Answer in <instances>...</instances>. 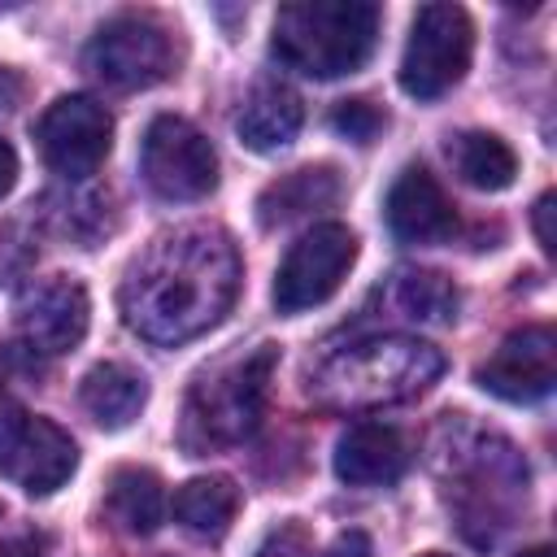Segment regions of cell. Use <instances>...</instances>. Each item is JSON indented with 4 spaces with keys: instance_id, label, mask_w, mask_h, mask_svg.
<instances>
[{
    "instance_id": "obj_1",
    "label": "cell",
    "mask_w": 557,
    "mask_h": 557,
    "mask_svg": "<svg viewBox=\"0 0 557 557\" xmlns=\"http://www.w3.org/2000/svg\"><path fill=\"white\" fill-rule=\"evenodd\" d=\"M239 292V252L222 226H178L157 235L126 270L117 305L135 335L183 344L218 326Z\"/></svg>"
},
{
    "instance_id": "obj_2",
    "label": "cell",
    "mask_w": 557,
    "mask_h": 557,
    "mask_svg": "<svg viewBox=\"0 0 557 557\" xmlns=\"http://www.w3.org/2000/svg\"><path fill=\"white\" fill-rule=\"evenodd\" d=\"M444 374L440 348L409 335H370L309 361L305 392L322 409H379L426 392Z\"/></svg>"
},
{
    "instance_id": "obj_3",
    "label": "cell",
    "mask_w": 557,
    "mask_h": 557,
    "mask_svg": "<svg viewBox=\"0 0 557 557\" xmlns=\"http://www.w3.org/2000/svg\"><path fill=\"white\" fill-rule=\"evenodd\" d=\"M379 44V4L366 0H300L274 13L270 52L309 78H339L370 61Z\"/></svg>"
},
{
    "instance_id": "obj_4",
    "label": "cell",
    "mask_w": 557,
    "mask_h": 557,
    "mask_svg": "<svg viewBox=\"0 0 557 557\" xmlns=\"http://www.w3.org/2000/svg\"><path fill=\"white\" fill-rule=\"evenodd\" d=\"M274 366H278V348L257 344L252 352L231 357L218 370L200 374L187 392V405H183L178 444L191 457H209L218 448L244 444L261 426Z\"/></svg>"
},
{
    "instance_id": "obj_5",
    "label": "cell",
    "mask_w": 557,
    "mask_h": 557,
    "mask_svg": "<svg viewBox=\"0 0 557 557\" xmlns=\"http://www.w3.org/2000/svg\"><path fill=\"white\" fill-rule=\"evenodd\" d=\"M474 52V26L461 4H422L409 26V44L400 57V87L413 100H440L453 91Z\"/></svg>"
},
{
    "instance_id": "obj_6",
    "label": "cell",
    "mask_w": 557,
    "mask_h": 557,
    "mask_svg": "<svg viewBox=\"0 0 557 557\" xmlns=\"http://www.w3.org/2000/svg\"><path fill=\"white\" fill-rule=\"evenodd\" d=\"M83 61L100 83H109L117 91H139V87L170 78L178 52H174V35L161 17L117 13L91 35Z\"/></svg>"
},
{
    "instance_id": "obj_7",
    "label": "cell",
    "mask_w": 557,
    "mask_h": 557,
    "mask_svg": "<svg viewBox=\"0 0 557 557\" xmlns=\"http://www.w3.org/2000/svg\"><path fill=\"white\" fill-rule=\"evenodd\" d=\"M74 440L57 422L17 405L0 383V474L30 496H48L74 474Z\"/></svg>"
},
{
    "instance_id": "obj_8",
    "label": "cell",
    "mask_w": 557,
    "mask_h": 557,
    "mask_svg": "<svg viewBox=\"0 0 557 557\" xmlns=\"http://www.w3.org/2000/svg\"><path fill=\"white\" fill-rule=\"evenodd\" d=\"M139 170H144V183L161 200H200L218 187L213 144L187 117H174V113H161L148 122Z\"/></svg>"
},
{
    "instance_id": "obj_9",
    "label": "cell",
    "mask_w": 557,
    "mask_h": 557,
    "mask_svg": "<svg viewBox=\"0 0 557 557\" xmlns=\"http://www.w3.org/2000/svg\"><path fill=\"white\" fill-rule=\"evenodd\" d=\"M352 261H357V235L344 222H322V226L305 231L287 248V257L274 274V309L305 313V309L331 300Z\"/></svg>"
},
{
    "instance_id": "obj_10",
    "label": "cell",
    "mask_w": 557,
    "mask_h": 557,
    "mask_svg": "<svg viewBox=\"0 0 557 557\" xmlns=\"http://www.w3.org/2000/svg\"><path fill=\"white\" fill-rule=\"evenodd\" d=\"M35 139L48 170H57L61 178H87L109 157L113 117L91 96H61L35 122Z\"/></svg>"
},
{
    "instance_id": "obj_11",
    "label": "cell",
    "mask_w": 557,
    "mask_h": 557,
    "mask_svg": "<svg viewBox=\"0 0 557 557\" xmlns=\"http://www.w3.org/2000/svg\"><path fill=\"white\" fill-rule=\"evenodd\" d=\"M474 379L483 392L513 405L544 400L557 383V331L548 322H535L505 335L500 348L474 370Z\"/></svg>"
},
{
    "instance_id": "obj_12",
    "label": "cell",
    "mask_w": 557,
    "mask_h": 557,
    "mask_svg": "<svg viewBox=\"0 0 557 557\" xmlns=\"http://www.w3.org/2000/svg\"><path fill=\"white\" fill-rule=\"evenodd\" d=\"M87 318H91V305H87L83 283L61 278V274L26 287L13 313L17 339L39 357H61L78 348V339L87 335Z\"/></svg>"
},
{
    "instance_id": "obj_13",
    "label": "cell",
    "mask_w": 557,
    "mask_h": 557,
    "mask_svg": "<svg viewBox=\"0 0 557 557\" xmlns=\"http://www.w3.org/2000/svg\"><path fill=\"white\" fill-rule=\"evenodd\" d=\"M387 231L400 244H444L457 231V209L431 170L409 165L387 191Z\"/></svg>"
},
{
    "instance_id": "obj_14",
    "label": "cell",
    "mask_w": 557,
    "mask_h": 557,
    "mask_svg": "<svg viewBox=\"0 0 557 557\" xmlns=\"http://www.w3.org/2000/svg\"><path fill=\"white\" fill-rule=\"evenodd\" d=\"M409 440L392 422H357L335 444V474L348 487H387L409 470Z\"/></svg>"
},
{
    "instance_id": "obj_15",
    "label": "cell",
    "mask_w": 557,
    "mask_h": 557,
    "mask_svg": "<svg viewBox=\"0 0 557 557\" xmlns=\"http://www.w3.org/2000/svg\"><path fill=\"white\" fill-rule=\"evenodd\" d=\"M305 122V104L292 87L283 83H261L252 87V96L244 100L239 117H235V131H239V144L252 148V152H278L296 139Z\"/></svg>"
},
{
    "instance_id": "obj_16",
    "label": "cell",
    "mask_w": 557,
    "mask_h": 557,
    "mask_svg": "<svg viewBox=\"0 0 557 557\" xmlns=\"http://www.w3.org/2000/svg\"><path fill=\"white\" fill-rule=\"evenodd\" d=\"M78 400L91 413V422H100L104 431H122L139 418V409L148 400V383L122 361H100L83 374Z\"/></svg>"
},
{
    "instance_id": "obj_17",
    "label": "cell",
    "mask_w": 557,
    "mask_h": 557,
    "mask_svg": "<svg viewBox=\"0 0 557 557\" xmlns=\"http://www.w3.org/2000/svg\"><path fill=\"white\" fill-rule=\"evenodd\" d=\"M335 200H339V174L331 165H305V170H292L261 187L257 218H261V226H283V222L326 209Z\"/></svg>"
},
{
    "instance_id": "obj_18",
    "label": "cell",
    "mask_w": 557,
    "mask_h": 557,
    "mask_svg": "<svg viewBox=\"0 0 557 557\" xmlns=\"http://www.w3.org/2000/svg\"><path fill=\"white\" fill-rule=\"evenodd\" d=\"M448 161L457 170L461 183L479 187V191H505L518 174V157L513 148L492 135V131H461L448 139Z\"/></svg>"
},
{
    "instance_id": "obj_19",
    "label": "cell",
    "mask_w": 557,
    "mask_h": 557,
    "mask_svg": "<svg viewBox=\"0 0 557 557\" xmlns=\"http://www.w3.org/2000/svg\"><path fill=\"white\" fill-rule=\"evenodd\" d=\"M239 509V492L231 479L209 474V479H191L178 487L174 496V518L183 522V531H191L196 540H222L235 522Z\"/></svg>"
},
{
    "instance_id": "obj_20",
    "label": "cell",
    "mask_w": 557,
    "mask_h": 557,
    "mask_svg": "<svg viewBox=\"0 0 557 557\" xmlns=\"http://www.w3.org/2000/svg\"><path fill=\"white\" fill-rule=\"evenodd\" d=\"M104 509L113 513L117 527H126L131 535H152L165 518V492H161V479L152 470H139V466H122L113 479H109V496H104Z\"/></svg>"
},
{
    "instance_id": "obj_21",
    "label": "cell",
    "mask_w": 557,
    "mask_h": 557,
    "mask_svg": "<svg viewBox=\"0 0 557 557\" xmlns=\"http://www.w3.org/2000/svg\"><path fill=\"white\" fill-rule=\"evenodd\" d=\"M457 287L440 270H396L392 274V305L400 318L413 322H448L457 313Z\"/></svg>"
},
{
    "instance_id": "obj_22",
    "label": "cell",
    "mask_w": 557,
    "mask_h": 557,
    "mask_svg": "<svg viewBox=\"0 0 557 557\" xmlns=\"http://www.w3.org/2000/svg\"><path fill=\"white\" fill-rule=\"evenodd\" d=\"M257 557H370V540L361 531H339L331 540V548H313L300 527H283L265 540V548Z\"/></svg>"
},
{
    "instance_id": "obj_23",
    "label": "cell",
    "mask_w": 557,
    "mask_h": 557,
    "mask_svg": "<svg viewBox=\"0 0 557 557\" xmlns=\"http://www.w3.org/2000/svg\"><path fill=\"white\" fill-rule=\"evenodd\" d=\"M331 126L352 144H370L387 126V113L379 104H370V100H339L335 113H331Z\"/></svg>"
},
{
    "instance_id": "obj_24",
    "label": "cell",
    "mask_w": 557,
    "mask_h": 557,
    "mask_svg": "<svg viewBox=\"0 0 557 557\" xmlns=\"http://www.w3.org/2000/svg\"><path fill=\"white\" fill-rule=\"evenodd\" d=\"M535 239H540L544 252L557 248V244H553V191H544V196L535 200Z\"/></svg>"
},
{
    "instance_id": "obj_25",
    "label": "cell",
    "mask_w": 557,
    "mask_h": 557,
    "mask_svg": "<svg viewBox=\"0 0 557 557\" xmlns=\"http://www.w3.org/2000/svg\"><path fill=\"white\" fill-rule=\"evenodd\" d=\"M0 557H48V553L39 535H13V540H0Z\"/></svg>"
},
{
    "instance_id": "obj_26",
    "label": "cell",
    "mask_w": 557,
    "mask_h": 557,
    "mask_svg": "<svg viewBox=\"0 0 557 557\" xmlns=\"http://www.w3.org/2000/svg\"><path fill=\"white\" fill-rule=\"evenodd\" d=\"M13 183H17V152L0 139V196H9Z\"/></svg>"
},
{
    "instance_id": "obj_27",
    "label": "cell",
    "mask_w": 557,
    "mask_h": 557,
    "mask_svg": "<svg viewBox=\"0 0 557 557\" xmlns=\"http://www.w3.org/2000/svg\"><path fill=\"white\" fill-rule=\"evenodd\" d=\"M518 557H553V548L548 544H535V548H522Z\"/></svg>"
},
{
    "instance_id": "obj_28",
    "label": "cell",
    "mask_w": 557,
    "mask_h": 557,
    "mask_svg": "<svg viewBox=\"0 0 557 557\" xmlns=\"http://www.w3.org/2000/svg\"><path fill=\"white\" fill-rule=\"evenodd\" d=\"M422 557H448V553H422Z\"/></svg>"
}]
</instances>
